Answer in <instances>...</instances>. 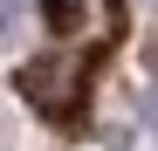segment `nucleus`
I'll list each match as a JSON object with an SVG mask.
<instances>
[{
  "label": "nucleus",
  "instance_id": "nucleus-1",
  "mask_svg": "<svg viewBox=\"0 0 158 151\" xmlns=\"http://www.w3.org/2000/svg\"><path fill=\"white\" fill-rule=\"evenodd\" d=\"M21 96L41 117L76 124L83 117V96H89V76H83V62H35V69H21Z\"/></svg>",
  "mask_w": 158,
  "mask_h": 151
},
{
  "label": "nucleus",
  "instance_id": "nucleus-2",
  "mask_svg": "<svg viewBox=\"0 0 158 151\" xmlns=\"http://www.w3.org/2000/svg\"><path fill=\"white\" fill-rule=\"evenodd\" d=\"M48 21H55V28H76V21H83V7H76V0H55V7H48Z\"/></svg>",
  "mask_w": 158,
  "mask_h": 151
}]
</instances>
